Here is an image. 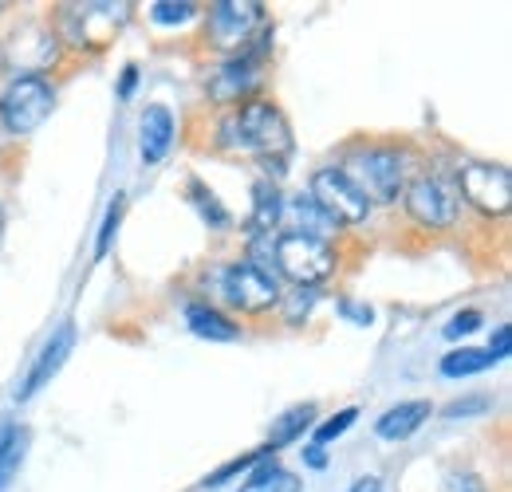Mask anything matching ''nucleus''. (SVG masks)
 <instances>
[{"label": "nucleus", "instance_id": "obj_1", "mask_svg": "<svg viewBox=\"0 0 512 492\" xmlns=\"http://www.w3.org/2000/svg\"><path fill=\"white\" fill-rule=\"evenodd\" d=\"M213 142L221 150H229V154H256L260 166L268 170L264 178L268 182H280L284 158L292 154V123H288V115L280 111L276 99L256 95L249 103L233 107L217 123V138Z\"/></svg>", "mask_w": 512, "mask_h": 492}, {"label": "nucleus", "instance_id": "obj_2", "mask_svg": "<svg viewBox=\"0 0 512 492\" xmlns=\"http://www.w3.org/2000/svg\"><path fill=\"white\" fill-rule=\"evenodd\" d=\"M134 4L127 0H91V4H60L56 36L75 52H103L127 28Z\"/></svg>", "mask_w": 512, "mask_h": 492}, {"label": "nucleus", "instance_id": "obj_3", "mask_svg": "<svg viewBox=\"0 0 512 492\" xmlns=\"http://www.w3.org/2000/svg\"><path fill=\"white\" fill-rule=\"evenodd\" d=\"M272 268L292 280V288H320L339 272V248L308 233H276L272 237Z\"/></svg>", "mask_w": 512, "mask_h": 492}, {"label": "nucleus", "instance_id": "obj_4", "mask_svg": "<svg viewBox=\"0 0 512 492\" xmlns=\"http://www.w3.org/2000/svg\"><path fill=\"white\" fill-rule=\"evenodd\" d=\"M343 174L363 189V197L371 205H394L406 189V178H410V166H406V150L398 146H386V142H371V146H359Z\"/></svg>", "mask_w": 512, "mask_h": 492}, {"label": "nucleus", "instance_id": "obj_5", "mask_svg": "<svg viewBox=\"0 0 512 492\" xmlns=\"http://www.w3.org/2000/svg\"><path fill=\"white\" fill-rule=\"evenodd\" d=\"M268 40H272V28L264 24L260 32L253 36V44L245 48V52H237V56H229V60L221 63L213 75H209V83H205V91H209V103L213 107H225V111H233V107H241V103H249L256 99V87H260V79H264V56H268Z\"/></svg>", "mask_w": 512, "mask_h": 492}, {"label": "nucleus", "instance_id": "obj_6", "mask_svg": "<svg viewBox=\"0 0 512 492\" xmlns=\"http://www.w3.org/2000/svg\"><path fill=\"white\" fill-rule=\"evenodd\" d=\"M56 87L48 75H12L0 91V126L12 138H28L52 119Z\"/></svg>", "mask_w": 512, "mask_h": 492}, {"label": "nucleus", "instance_id": "obj_7", "mask_svg": "<svg viewBox=\"0 0 512 492\" xmlns=\"http://www.w3.org/2000/svg\"><path fill=\"white\" fill-rule=\"evenodd\" d=\"M308 197L320 205V213L335 225V229H359L371 221V201L363 197V189L343 174V166H320L312 174Z\"/></svg>", "mask_w": 512, "mask_h": 492}, {"label": "nucleus", "instance_id": "obj_8", "mask_svg": "<svg viewBox=\"0 0 512 492\" xmlns=\"http://www.w3.org/2000/svg\"><path fill=\"white\" fill-rule=\"evenodd\" d=\"M268 24V12L260 0H213L205 12V44L217 52H245L253 36Z\"/></svg>", "mask_w": 512, "mask_h": 492}, {"label": "nucleus", "instance_id": "obj_9", "mask_svg": "<svg viewBox=\"0 0 512 492\" xmlns=\"http://www.w3.org/2000/svg\"><path fill=\"white\" fill-rule=\"evenodd\" d=\"M453 189L457 201H465L481 217H505L512 209V170L501 162H461Z\"/></svg>", "mask_w": 512, "mask_h": 492}, {"label": "nucleus", "instance_id": "obj_10", "mask_svg": "<svg viewBox=\"0 0 512 492\" xmlns=\"http://www.w3.org/2000/svg\"><path fill=\"white\" fill-rule=\"evenodd\" d=\"M402 205H406V217L426 233H446L457 225V213H461L457 189L442 174H418L414 182H406Z\"/></svg>", "mask_w": 512, "mask_h": 492}, {"label": "nucleus", "instance_id": "obj_11", "mask_svg": "<svg viewBox=\"0 0 512 492\" xmlns=\"http://www.w3.org/2000/svg\"><path fill=\"white\" fill-rule=\"evenodd\" d=\"M280 280L260 272L249 260H233L225 272H221V296L225 304L241 315H264L280 304Z\"/></svg>", "mask_w": 512, "mask_h": 492}, {"label": "nucleus", "instance_id": "obj_12", "mask_svg": "<svg viewBox=\"0 0 512 492\" xmlns=\"http://www.w3.org/2000/svg\"><path fill=\"white\" fill-rule=\"evenodd\" d=\"M60 36L56 28H44V24H28L24 32L12 36V52H8V67L16 75H44L52 63L60 60Z\"/></svg>", "mask_w": 512, "mask_h": 492}, {"label": "nucleus", "instance_id": "obj_13", "mask_svg": "<svg viewBox=\"0 0 512 492\" xmlns=\"http://www.w3.org/2000/svg\"><path fill=\"white\" fill-rule=\"evenodd\" d=\"M75 351V323H64L48 343H44V351L36 355V363H32V370H28V378L20 382V390H16V402H28V398H36L56 374H60V367L67 363V355Z\"/></svg>", "mask_w": 512, "mask_h": 492}, {"label": "nucleus", "instance_id": "obj_14", "mask_svg": "<svg viewBox=\"0 0 512 492\" xmlns=\"http://www.w3.org/2000/svg\"><path fill=\"white\" fill-rule=\"evenodd\" d=\"M174 134H178V123H174L170 107H162V103L146 107L142 126H138V154H142V166H158V162L170 154Z\"/></svg>", "mask_w": 512, "mask_h": 492}, {"label": "nucleus", "instance_id": "obj_15", "mask_svg": "<svg viewBox=\"0 0 512 492\" xmlns=\"http://www.w3.org/2000/svg\"><path fill=\"white\" fill-rule=\"evenodd\" d=\"M430 414H434V406H430L426 398L398 402V406H390L383 418L375 422V433H379L383 441H406V437H414V433L426 426Z\"/></svg>", "mask_w": 512, "mask_h": 492}, {"label": "nucleus", "instance_id": "obj_16", "mask_svg": "<svg viewBox=\"0 0 512 492\" xmlns=\"http://www.w3.org/2000/svg\"><path fill=\"white\" fill-rule=\"evenodd\" d=\"M284 221V193L280 182L260 178L253 185V213H249V237H272Z\"/></svg>", "mask_w": 512, "mask_h": 492}, {"label": "nucleus", "instance_id": "obj_17", "mask_svg": "<svg viewBox=\"0 0 512 492\" xmlns=\"http://www.w3.org/2000/svg\"><path fill=\"white\" fill-rule=\"evenodd\" d=\"M186 323L197 339H209V343H233L241 339V323H233L225 311H217L213 304H190L186 308Z\"/></svg>", "mask_w": 512, "mask_h": 492}, {"label": "nucleus", "instance_id": "obj_18", "mask_svg": "<svg viewBox=\"0 0 512 492\" xmlns=\"http://www.w3.org/2000/svg\"><path fill=\"white\" fill-rule=\"evenodd\" d=\"M237 492H304V481L296 473H288L276 457H264L245 473V485Z\"/></svg>", "mask_w": 512, "mask_h": 492}, {"label": "nucleus", "instance_id": "obj_19", "mask_svg": "<svg viewBox=\"0 0 512 492\" xmlns=\"http://www.w3.org/2000/svg\"><path fill=\"white\" fill-rule=\"evenodd\" d=\"M24 453H28V430L16 422H4L0 426V492L12 489V481L24 465Z\"/></svg>", "mask_w": 512, "mask_h": 492}, {"label": "nucleus", "instance_id": "obj_20", "mask_svg": "<svg viewBox=\"0 0 512 492\" xmlns=\"http://www.w3.org/2000/svg\"><path fill=\"white\" fill-rule=\"evenodd\" d=\"M312 422H316V406H312V402L284 410V414L272 422V430H268V449L276 453V449H284V445L300 441V437H304V430H312Z\"/></svg>", "mask_w": 512, "mask_h": 492}, {"label": "nucleus", "instance_id": "obj_21", "mask_svg": "<svg viewBox=\"0 0 512 492\" xmlns=\"http://www.w3.org/2000/svg\"><path fill=\"white\" fill-rule=\"evenodd\" d=\"M284 213L296 221V229H292V233H308V237H320V241H327V237L335 233V225L323 217L320 205H316L308 193H296L292 201H284Z\"/></svg>", "mask_w": 512, "mask_h": 492}, {"label": "nucleus", "instance_id": "obj_22", "mask_svg": "<svg viewBox=\"0 0 512 492\" xmlns=\"http://www.w3.org/2000/svg\"><path fill=\"white\" fill-rule=\"evenodd\" d=\"M186 193H190V205L197 209V217H201V221H205L213 233H225V229H233V213H229V209L217 201V193H213L209 185L193 178V182L186 185Z\"/></svg>", "mask_w": 512, "mask_h": 492}, {"label": "nucleus", "instance_id": "obj_23", "mask_svg": "<svg viewBox=\"0 0 512 492\" xmlns=\"http://www.w3.org/2000/svg\"><path fill=\"white\" fill-rule=\"evenodd\" d=\"M316 304H320V288H292V292H280L276 308H280V319L288 327H300V323H308Z\"/></svg>", "mask_w": 512, "mask_h": 492}, {"label": "nucleus", "instance_id": "obj_24", "mask_svg": "<svg viewBox=\"0 0 512 492\" xmlns=\"http://www.w3.org/2000/svg\"><path fill=\"white\" fill-rule=\"evenodd\" d=\"M264 457H272V449L268 445H260V449H253V453H245V457H233V461H225L221 469H213L205 481H201V489H221V485H229L233 477H245L253 465H260Z\"/></svg>", "mask_w": 512, "mask_h": 492}, {"label": "nucleus", "instance_id": "obj_25", "mask_svg": "<svg viewBox=\"0 0 512 492\" xmlns=\"http://www.w3.org/2000/svg\"><path fill=\"white\" fill-rule=\"evenodd\" d=\"M497 367L485 351H477V347H461V351H449L446 359H442V374L446 378H469V374H481V370Z\"/></svg>", "mask_w": 512, "mask_h": 492}, {"label": "nucleus", "instance_id": "obj_26", "mask_svg": "<svg viewBox=\"0 0 512 492\" xmlns=\"http://www.w3.org/2000/svg\"><path fill=\"white\" fill-rule=\"evenodd\" d=\"M197 16V4L193 0H158L150 4V20L162 24V28H182Z\"/></svg>", "mask_w": 512, "mask_h": 492}, {"label": "nucleus", "instance_id": "obj_27", "mask_svg": "<svg viewBox=\"0 0 512 492\" xmlns=\"http://www.w3.org/2000/svg\"><path fill=\"white\" fill-rule=\"evenodd\" d=\"M119 225H123V193H115V201L107 205V217H103L99 237H95V260H103V256L111 252V241H115Z\"/></svg>", "mask_w": 512, "mask_h": 492}, {"label": "nucleus", "instance_id": "obj_28", "mask_svg": "<svg viewBox=\"0 0 512 492\" xmlns=\"http://www.w3.org/2000/svg\"><path fill=\"white\" fill-rule=\"evenodd\" d=\"M355 422H359V406H347V410H339L335 418H327V422H320V426H316V433H312V445H327V441H339V437L351 430Z\"/></svg>", "mask_w": 512, "mask_h": 492}, {"label": "nucleus", "instance_id": "obj_29", "mask_svg": "<svg viewBox=\"0 0 512 492\" xmlns=\"http://www.w3.org/2000/svg\"><path fill=\"white\" fill-rule=\"evenodd\" d=\"M485 323V315L477 308H465V311H457L453 319L446 323V339H461V335H473L477 327Z\"/></svg>", "mask_w": 512, "mask_h": 492}, {"label": "nucleus", "instance_id": "obj_30", "mask_svg": "<svg viewBox=\"0 0 512 492\" xmlns=\"http://www.w3.org/2000/svg\"><path fill=\"white\" fill-rule=\"evenodd\" d=\"M335 311H339L347 323H355V327H371V323H375V311L367 308V304H359V300H351V296H343V300L335 304Z\"/></svg>", "mask_w": 512, "mask_h": 492}, {"label": "nucleus", "instance_id": "obj_31", "mask_svg": "<svg viewBox=\"0 0 512 492\" xmlns=\"http://www.w3.org/2000/svg\"><path fill=\"white\" fill-rule=\"evenodd\" d=\"M512 351V327L509 323H501L497 331H493V339H489V347H485V355L493 359V363H505Z\"/></svg>", "mask_w": 512, "mask_h": 492}, {"label": "nucleus", "instance_id": "obj_32", "mask_svg": "<svg viewBox=\"0 0 512 492\" xmlns=\"http://www.w3.org/2000/svg\"><path fill=\"white\" fill-rule=\"evenodd\" d=\"M446 492H489V489H485V481L477 473L453 469V473H446Z\"/></svg>", "mask_w": 512, "mask_h": 492}, {"label": "nucleus", "instance_id": "obj_33", "mask_svg": "<svg viewBox=\"0 0 512 492\" xmlns=\"http://www.w3.org/2000/svg\"><path fill=\"white\" fill-rule=\"evenodd\" d=\"M489 410V398H465V402H449L446 406V418L449 422H461L469 414H485Z\"/></svg>", "mask_w": 512, "mask_h": 492}, {"label": "nucleus", "instance_id": "obj_34", "mask_svg": "<svg viewBox=\"0 0 512 492\" xmlns=\"http://www.w3.org/2000/svg\"><path fill=\"white\" fill-rule=\"evenodd\" d=\"M134 87H138V67L127 63V67H123V79H119V99H130Z\"/></svg>", "mask_w": 512, "mask_h": 492}, {"label": "nucleus", "instance_id": "obj_35", "mask_svg": "<svg viewBox=\"0 0 512 492\" xmlns=\"http://www.w3.org/2000/svg\"><path fill=\"white\" fill-rule=\"evenodd\" d=\"M300 453H304V465H308V469H327V453H323V445H304Z\"/></svg>", "mask_w": 512, "mask_h": 492}, {"label": "nucleus", "instance_id": "obj_36", "mask_svg": "<svg viewBox=\"0 0 512 492\" xmlns=\"http://www.w3.org/2000/svg\"><path fill=\"white\" fill-rule=\"evenodd\" d=\"M351 492H383V481H379V477H359V481L351 485Z\"/></svg>", "mask_w": 512, "mask_h": 492}, {"label": "nucleus", "instance_id": "obj_37", "mask_svg": "<svg viewBox=\"0 0 512 492\" xmlns=\"http://www.w3.org/2000/svg\"><path fill=\"white\" fill-rule=\"evenodd\" d=\"M0 237H4V205H0Z\"/></svg>", "mask_w": 512, "mask_h": 492}, {"label": "nucleus", "instance_id": "obj_38", "mask_svg": "<svg viewBox=\"0 0 512 492\" xmlns=\"http://www.w3.org/2000/svg\"><path fill=\"white\" fill-rule=\"evenodd\" d=\"M4 8H8V4H4V0H0V12H4Z\"/></svg>", "mask_w": 512, "mask_h": 492}]
</instances>
